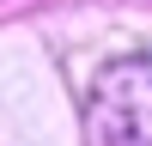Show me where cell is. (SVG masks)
Wrapping results in <instances>:
<instances>
[{
  "label": "cell",
  "mask_w": 152,
  "mask_h": 146,
  "mask_svg": "<svg viewBox=\"0 0 152 146\" xmlns=\"http://www.w3.org/2000/svg\"><path fill=\"white\" fill-rule=\"evenodd\" d=\"M97 122L110 140H152V67H110L97 85Z\"/></svg>",
  "instance_id": "6da1fadb"
}]
</instances>
